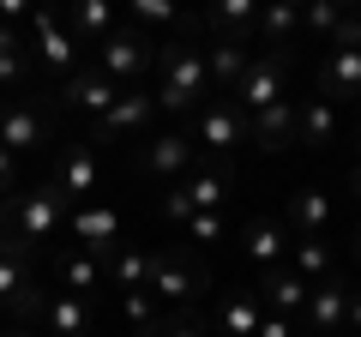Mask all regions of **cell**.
Segmentation results:
<instances>
[{"label":"cell","instance_id":"1","mask_svg":"<svg viewBox=\"0 0 361 337\" xmlns=\"http://www.w3.org/2000/svg\"><path fill=\"white\" fill-rule=\"evenodd\" d=\"M157 66H163V85H157V109L163 115H187L193 103L211 97V73H205V49H187V42H169L157 49Z\"/></svg>","mask_w":361,"mask_h":337},{"label":"cell","instance_id":"2","mask_svg":"<svg viewBox=\"0 0 361 337\" xmlns=\"http://www.w3.org/2000/svg\"><path fill=\"white\" fill-rule=\"evenodd\" d=\"M6 223H13L25 241H54V229H61V217H66V193H61V181H49V187H37V193H25V199H6Z\"/></svg>","mask_w":361,"mask_h":337},{"label":"cell","instance_id":"3","mask_svg":"<svg viewBox=\"0 0 361 337\" xmlns=\"http://www.w3.org/2000/svg\"><path fill=\"white\" fill-rule=\"evenodd\" d=\"M235 109H247V115H259V109H271V103H283V54H259V61H247V73H241V85H235Z\"/></svg>","mask_w":361,"mask_h":337},{"label":"cell","instance_id":"4","mask_svg":"<svg viewBox=\"0 0 361 337\" xmlns=\"http://www.w3.org/2000/svg\"><path fill=\"white\" fill-rule=\"evenodd\" d=\"M151 61H157L151 42L133 37V30H109V37L97 42V73H103V78H139Z\"/></svg>","mask_w":361,"mask_h":337},{"label":"cell","instance_id":"5","mask_svg":"<svg viewBox=\"0 0 361 337\" xmlns=\"http://www.w3.org/2000/svg\"><path fill=\"white\" fill-rule=\"evenodd\" d=\"M30 49L42 54V66H49V73H73V61H78L73 30H66L54 13H30Z\"/></svg>","mask_w":361,"mask_h":337},{"label":"cell","instance_id":"6","mask_svg":"<svg viewBox=\"0 0 361 337\" xmlns=\"http://www.w3.org/2000/svg\"><path fill=\"white\" fill-rule=\"evenodd\" d=\"M295 127H301V109L283 97V103L259 109V115L247 121V139H253V145H265V151H289V145H295Z\"/></svg>","mask_w":361,"mask_h":337},{"label":"cell","instance_id":"7","mask_svg":"<svg viewBox=\"0 0 361 337\" xmlns=\"http://www.w3.org/2000/svg\"><path fill=\"white\" fill-rule=\"evenodd\" d=\"M199 139H205L211 151H223V157H229L235 145H247V115L235 109V97H229V103H205V115H199Z\"/></svg>","mask_w":361,"mask_h":337},{"label":"cell","instance_id":"8","mask_svg":"<svg viewBox=\"0 0 361 337\" xmlns=\"http://www.w3.org/2000/svg\"><path fill=\"white\" fill-rule=\"evenodd\" d=\"M319 97L325 103H337V97H355L361 103V49H331V61L319 73Z\"/></svg>","mask_w":361,"mask_h":337},{"label":"cell","instance_id":"9","mask_svg":"<svg viewBox=\"0 0 361 337\" xmlns=\"http://www.w3.org/2000/svg\"><path fill=\"white\" fill-rule=\"evenodd\" d=\"M73 235L85 241V253H115V247H121V217L109 205H85L73 217Z\"/></svg>","mask_w":361,"mask_h":337},{"label":"cell","instance_id":"10","mask_svg":"<svg viewBox=\"0 0 361 337\" xmlns=\"http://www.w3.org/2000/svg\"><path fill=\"white\" fill-rule=\"evenodd\" d=\"M66 103L103 121L109 109L121 103V91H115V78H103V73H73V78H66Z\"/></svg>","mask_w":361,"mask_h":337},{"label":"cell","instance_id":"11","mask_svg":"<svg viewBox=\"0 0 361 337\" xmlns=\"http://www.w3.org/2000/svg\"><path fill=\"white\" fill-rule=\"evenodd\" d=\"M307 319L319 325V337H343V319H349V289L325 277V283L307 295Z\"/></svg>","mask_w":361,"mask_h":337},{"label":"cell","instance_id":"12","mask_svg":"<svg viewBox=\"0 0 361 337\" xmlns=\"http://www.w3.org/2000/svg\"><path fill=\"white\" fill-rule=\"evenodd\" d=\"M151 115H157V97L151 91H121V103L97 121V133H103V139H115V133H139Z\"/></svg>","mask_w":361,"mask_h":337},{"label":"cell","instance_id":"13","mask_svg":"<svg viewBox=\"0 0 361 337\" xmlns=\"http://www.w3.org/2000/svg\"><path fill=\"white\" fill-rule=\"evenodd\" d=\"M193 163V139H187V133H157L151 145H145V168H151V175H180V168Z\"/></svg>","mask_w":361,"mask_h":337},{"label":"cell","instance_id":"14","mask_svg":"<svg viewBox=\"0 0 361 337\" xmlns=\"http://www.w3.org/2000/svg\"><path fill=\"white\" fill-rule=\"evenodd\" d=\"M193 283H199V277L187 271L175 253H151V283H145L151 295H163V301H187V295H193Z\"/></svg>","mask_w":361,"mask_h":337},{"label":"cell","instance_id":"15","mask_svg":"<svg viewBox=\"0 0 361 337\" xmlns=\"http://www.w3.org/2000/svg\"><path fill=\"white\" fill-rule=\"evenodd\" d=\"M42 313H49V331H54V337H90V313H85V295H73V289L49 295V301H42Z\"/></svg>","mask_w":361,"mask_h":337},{"label":"cell","instance_id":"16","mask_svg":"<svg viewBox=\"0 0 361 337\" xmlns=\"http://www.w3.org/2000/svg\"><path fill=\"white\" fill-rule=\"evenodd\" d=\"M42 145V121H37V109H25V103H13L6 115H0V151H37Z\"/></svg>","mask_w":361,"mask_h":337},{"label":"cell","instance_id":"17","mask_svg":"<svg viewBox=\"0 0 361 337\" xmlns=\"http://www.w3.org/2000/svg\"><path fill=\"white\" fill-rule=\"evenodd\" d=\"M205 73H211V85H241V73H247V42H235V37H217L205 49Z\"/></svg>","mask_w":361,"mask_h":337},{"label":"cell","instance_id":"18","mask_svg":"<svg viewBox=\"0 0 361 337\" xmlns=\"http://www.w3.org/2000/svg\"><path fill=\"white\" fill-rule=\"evenodd\" d=\"M259 289H265V301L283 313V319H289V313H301V307H307V295H313V283L301 271H265V283H259Z\"/></svg>","mask_w":361,"mask_h":337},{"label":"cell","instance_id":"19","mask_svg":"<svg viewBox=\"0 0 361 337\" xmlns=\"http://www.w3.org/2000/svg\"><path fill=\"white\" fill-rule=\"evenodd\" d=\"M331 133H337V103H325V97H307V103H301L295 145H325Z\"/></svg>","mask_w":361,"mask_h":337},{"label":"cell","instance_id":"20","mask_svg":"<svg viewBox=\"0 0 361 337\" xmlns=\"http://www.w3.org/2000/svg\"><path fill=\"white\" fill-rule=\"evenodd\" d=\"M180 193L193 199V211H217L223 199H229V168H223V163H211L205 175H193V181H180Z\"/></svg>","mask_w":361,"mask_h":337},{"label":"cell","instance_id":"21","mask_svg":"<svg viewBox=\"0 0 361 337\" xmlns=\"http://www.w3.org/2000/svg\"><path fill=\"white\" fill-rule=\"evenodd\" d=\"M61 25L73 30V42L85 49V37H109V25H115V13H109L103 0H78V6H73V13L61 18Z\"/></svg>","mask_w":361,"mask_h":337},{"label":"cell","instance_id":"22","mask_svg":"<svg viewBox=\"0 0 361 337\" xmlns=\"http://www.w3.org/2000/svg\"><path fill=\"white\" fill-rule=\"evenodd\" d=\"M205 25H211V30H223V37H235V42H241L247 30L259 25V6H253V0H223V6H211V13H205Z\"/></svg>","mask_w":361,"mask_h":337},{"label":"cell","instance_id":"23","mask_svg":"<svg viewBox=\"0 0 361 337\" xmlns=\"http://www.w3.org/2000/svg\"><path fill=\"white\" fill-rule=\"evenodd\" d=\"M283 229H277V223H253V229H247V259L259 265V271H277V259H283Z\"/></svg>","mask_w":361,"mask_h":337},{"label":"cell","instance_id":"24","mask_svg":"<svg viewBox=\"0 0 361 337\" xmlns=\"http://www.w3.org/2000/svg\"><path fill=\"white\" fill-rule=\"evenodd\" d=\"M325 223H331V193H325V187H301L295 193V229L301 235H325Z\"/></svg>","mask_w":361,"mask_h":337},{"label":"cell","instance_id":"25","mask_svg":"<svg viewBox=\"0 0 361 337\" xmlns=\"http://www.w3.org/2000/svg\"><path fill=\"white\" fill-rule=\"evenodd\" d=\"M259 30L271 37V54H283L289 37L301 30V6H283V0H277V6H265V13H259Z\"/></svg>","mask_w":361,"mask_h":337},{"label":"cell","instance_id":"26","mask_svg":"<svg viewBox=\"0 0 361 337\" xmlns=\"http://www.w3.org/2000/svg\"><path fill=\"white\" fill-rule=\"evenodd\" d=\"M54 181H61L66 199H73V193H97V157H90V151H66V163H61Z\"/></svg>","mask_w":361,"mask_h":337},{"label":"cell","instance_id":"27","mask_svg":"<svg viewBox=\"0 0 361 337\" xmlns=\"http://www.w3.org/2000/svg\"><path fill=\"white\" fill-rule=\"evenodd\" d=\"M121 319H127L139 337H163V325H157V307H151V295H145V289H127V295H121Z\"/></svg>","mask_w":361,"mask_h":337},{"label":"cell","instance_id":"28","mask_svg":"<svg viewBox=\"0 0 361 337\" xmlns=\"http://www.w3.org/2000/svg\"><path fill=\"white\" fill-rule=\"evenodd\" d=\"M259 319H265V313H259V301H253V295L223 301V331H229V337H259Z\"/></svg>","mask_w":361,"mask_h":337},{"label":"cell","instance_id":"29","mask_svg":"<svg viewBox=\"0 0 361 337\" xmlns=\"http://www.w3.org/2000/svg\"><path fill=\"white\" fill-rule=\"evenodd\" d=\"M97 277H103V271H97V259H90V253H66V259H61V283L73 289V295H90V289H97Z\"/></svg>","mask_w":361,"mask_h":337},{"label":"cell","instance_id":"30","mask_svg":"<svg viewBox=\"0 0 361 337\" xmlns=\"http://www.w3.org/2000/svg\"><path fill=\"white\" fill-rule=\"evenodd\" d=\"M295 265H301V277H325V271H331V247H325V235H301V241H295Z\"/></svg>","mask_w":361,"mask_h":337},{"label":"cell","instance_id":"31","mask_svg":"<svg viewBox=\"0 0 361 337\" xmlns=\"http://www.w3.org/2000/svg\"><path fill=\"white\" fill-rule=\"evenodd\" d=\"M115 277L127 289H145V283H151V259H145L139 247H133V253H115Z\"/></svg>","mask_w":361,"mask_h":337},{"label":"cell","instance_id":"32","mask_svg":"<svg viewBox=\"0 0 361 337\" xmlns=\"http://www.w3.org/2000/svg\"><path fill=\"white\" fill-rule=\"evenodd\" d=\"M301 25H307V30H319V37H331V30L343 25V13H337L331 0H319V6H307V13H301Z\"/></svg>","mask_w":361,"mask_h":337},{"label":"cell","instance_id":"33","mask_svg":"<svg viewBox=\"0 0 361 337\" xmlns=\"http://www.w3.org/2000/svg\"><path fill=\"white\" fill-rule=\"evenodd\" d=\"M163 217H175V223H193V217H199V211H193V199L180 193V181L169 187V199H163Z\"/></svg>","mask_w":361,"mask_h":337},{"label":"cell","instance_id":"34","mask_svg":"<svg viewBox=\"0 0 361 337\" xmlns=\"http://www.w3.org/2000/svg\"><path fill=\"white\" fill-rule=\"evenodd\" d=\"M133 25H175V13L157 6V0H139V6H133Z\"/></svg>","mask_w":361,"mask_h":337},{"label":"cell","instance_id":"35","mask_svg":"<svg viewBox=\"0 0 361 337\" xmlns=\"http://www.w3.org/2000/svg\"><path fill=\"white\" fill-rule=\"evenodd\" d=\"M187 229H193L199 241H217V235H223V211H199V217L187 223Z\"/></svg>","mask_w":361,"mask_h":337},{"label":"cell","instance_id":"36","mask_svg":"<svg viewBox=\"0 0 361 337\" xmlns=\"http://www.w3.org/2000/svg\"><path fill=\"white\" fill-rule=\"evenodd\" d=\"M25 78V49L18 54H0V85H18Z\"/></svg>","mask_w":361,"mask_h":337},{"label":"cell","instance_id":"37","mask_svg":"<svg viewBox=\"0 0 361 337\" xmlns=\"http://www.w3.org/2000/svg\"><path fill=\"white\" fill-rule=\"evenodd\" d=\"M259 337H295V325H289L283 313H265V319H259Z\"/></svg>","mask_w":361,"mask_h":337},{"label":"cell","instance_id":"38","mask_svg":"<svg viewBox=\"0 0 361 337\" xmlns=\"http://www.w3.org/2000/svg\"><path fill=\"white\" fill-rule=\"evenodd\" d=\"M13 181H18V157H13V151H0V199L13 193Z\"/></svg>","mask_w":361,"mask_h":337},{"label":"cell","instance_id":"39","mask_svg":"<svg viewBox=\"0 0 361 337\" xmlns=\"http://www.w3.org/2000/svg\"><path fill=\"white\" fill-rule=\"evenodd\" d=\"M343 337H361V289H349V319H343Z\"/></svg>","mask_w":361,"mask_h":337},{"label":"cell","instance_id":"40","mask_svg":"<svg viewBox=\"0 0 361 337\" xmlns=\"http://www.w3.org/2000/svg\"><path fill=\"white\" fill-rule=\"evenodd\" d=\"M163 337H199V325H175V331H163Z\"/></svg>","mask_w":361,"mask_h":337},{"label":"cell","instance_id":"41","mask_svg":"<svg viewBox=\"0 0 361 337\" xmlns=\"http://www.w3.org/2000/svg\"><path fill=\"white\" fill-rule=\"evenodd\" d=\"M0 337H37V331H25V325H13V331H0Z\"/></svg>","mask_w":361,"mask_h":337},{"label":"cell","instance_id":"42","mask_svg":"<svg viewBox=\"0 0 361 337\" xmlns=\"http://www.w3.org/2000/svg\"><path fill=\"white\" fill-rule=\"evenodd\" d=\"M355 199H361V175H355Z\"/></svg>","mask_w":361,"mask_h":337},{"label":"cell","instance_id":"43","mask_svg":"<svg viewBox=\"0 0 361 337\" xmlns=\"http://www.w3.org/2000/svg\"><path fill=\"white\" fill-rule=\"evenodd\" d=\"M355 127H361V103H355Z\"/></svg>","mask_w":361,"mask_h":337},{"label":"cell","instance_id":"44","mask_svg":"<svg viewBox=\"0 0 361 337\" xmlns=\"http://www.w3.org/2000/svg\"><path fill=\"white\" fill-rule=\"evenodd\" d=\"M355 241H361V217H355Z\"/></svg>","mask_w":361,"mask_h":337},{"label":"cell","instance_id":"45","mask_svg":"<svg viewBox=\"0 0 361 337\" xmlns=\"http://www.w3.org/2000/svg\"><path fill=\"white\" fill-rule=\"evenodd\" d=\"M0 115H6V103H0Z\"/></svg>","mask_w":361,"mask_h":337}]
</instances>
